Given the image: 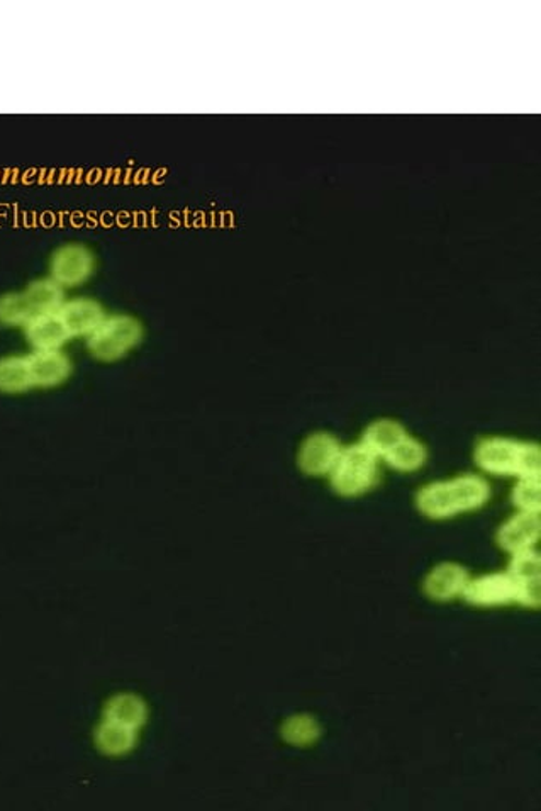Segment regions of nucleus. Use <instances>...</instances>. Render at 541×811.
<instances>
[{
	"label": "nucleus",
	"instance_id": "f03ea898",
	"mask_svg": "<svg viewBox=\"0 0 541 811\" xmlns=\"http://www.w3.org/2000/svg\"><path fill=\"white\" fill-rule=\"evenodd\" d=\"M473 462L494 478L541 479V448L511 436H485L473 450Z\"/></svg>",
	"mask_w": 541,
	"mask_h": 811
},
{
	"label": "nucleus",
	"instance_id": "6e6552de",
	"mask_svg": "<svg viewBox=\"0 0 541 811\" xmlns=\"http://www.w3.org/2000/svg\"><path fill=\"white\" fill-rule=\"evenodd\" d=\"M462 598L467 603L478 608H497L515 603L516 584L507 571L470 576Z\"/></svg>",
	"mask_w": 541,
	"mask_h": 811
},
{
	"label": "nucleus",
	"instance_id": "6ab92c4d",
	"mask_svg": "<svg viewBox=\"0 0 541 811\" xmlns=\"http://www.w3.org/2000/svg\"><path fill=\"white\" fill-rule=\"evenodd\" d=\"M31 387H35V384L31 377L27 355H9L0 359V392L21 395L30 391Z\"/></svg>",
	"mask_w": 541,
	"mask_h": 811
},
{
	"label": "nucleus",
	"instance_id": "9b49d317",
	"mask_svg": "<svg viewBox=\"0 0 541 811\" xmlns=\"http://www.w3.org/2000/svg\"><path fill=\"white\" fill-rule=\"evenodd\" d=\"M58 316L69 331L70 338L85 337L94 333L98 325L106 319L103 304L91 297H75L64 301L63 306L58 309Z\"/></svg>",
	"mask_w": 541,
	"mask_h": 811
},
{
	"label": "nucleus",
	"instance_id": "ddd939ff",
	"mask_svg": "<svg viewBox=\"0 0 541 811\" xmlns=\"http://www.w3.org/2000/svg\"><path fill=\"white\" fill-rule=\"evenodd\" d=\"M409 435L411 433L402 425L401 421L392 420V418H379V420L368 423L360 442L368 450L374 451L375 456L379 457L380 462H383L384 457L398 447Z\"/></svg>",
	"mask_w": 541,
	"mask_h": 811
},
{
	"label": "nucleus",
	"instance_id": "a211bd4d",
	"mask_svg": "<svg viewBox=\"0 0 541 811\" xmlns=\"http://www.w3.org/2000/svg\"><path fill=\"white\" fill-rule=\"evenodd\" d=\"M23 294L35 316L58 313L64 303L63 287L54 279L31 282Z\"/></svg>",
	"mask_w": 541,
	"mask_h": 811
},
{
	"label": "nucleus",
	"instance_id": "9d476101",
	"mask_svg": "<svg viewBox=\"0 0 541 811\" xmlns=\"http://www.w3.org/2000/svg\"><path fill=\"white\" fill-rule=\"evenodd\" d=\"M470 573L457 562H442L435 565L423 580L424 595L438 603H448L462 598L463 589L469 583Z\"/></svg>",
	"mask_w": 541,
	"mask_h": 811
},
{
	"label": "nucleus",
	"instance_id": "f3484780",
	"mask_svg": "<svg viewBox=\"0 0 541 811\" xmlns=\"http://www.w3.org/2000/svg\"><path fill=\"white\" fill-rule=\"evenodd\" d=\"M137 742L138 730L104 720V718L95 730V743H97L98 751L107 755L128 754Z\"/></svg>",
	"mask_w": 541,
	"mask_h": 811
},
{
	"label": "nucleus",
	"instance_id": "423d86ee",
	"mask_svg": "<svg viewBox=\"0 0 541 811\" xmlns=\"http://www.w3.org/2000/svg\"><path fill=\"white\" fill-rule=\"evenodd\" d=\"M507 574L516 584L515 603L538 610L541 604V555L537 549L511 555Z\"/></svg>",
	"mask_w": 541,
	"mask_h": 811
},
{
	"label": "nucleus",
	"instance_id": "7ed1b4c3",
	"mask_svg": "<svg viewBox=\"0 0 541 811\" xmlns=\"http://www.w3.org/2000/svg\"><path fill=\"white\" fill-rule=\"evenodd\" d=\"M380 459L362 442L343 447L340 460L331 472V490L341 497L364 496L374 490L380 478Z\"/></svg>",
	"mask_w": 541,
	"mask_h": 811
},
{
	"label": "nucleus",
	"instance_id": "2eb2a0df",
	"mask_svg": "<svg viewBox=\"0 0 541 811\" xmlns=\"http://www.w3.org/2000/svg\"><path fill=\"white\" fill-rule=\"evenodd\" d=\"M148 709L143 700L137 694L122 693L110 697L104 708V720L114 721L122 727L140 730L146 721Z\"/></svg>",
	"mask_w": 541,
	"mask_h": 811
},
{
	"label": "nucleus",
	"instance_id": "4468645a",
	"mask_svg": "<svg viewBox=\"0 0 541 811\" xmlns=\"http://www.w3.org/2000/svg\"><path fill=\"white\" fill-rule=\"evenodd\" d=\"M24 330H26L27 342L35 350H60L70 340L69 331L64 328L58 313L35 316L27 322Z\"/></svg>",
	"mask_w": 541,
	"mask_h": 811
},
{
	"label": "nucleus",
	"instance_id": "20e7f679",
	"mask_svg": "<svg viewBox=\"0 0 541 811\" xmlns=\"http://www.w3.org/2000/svg\"><path fill=\"white\" fill-rule=\"evenodd\" d=\"M143 325L140 319L125 313L106 316L97 330L87 337L91 355L101 362L121 361L131 350L140 345Z\"/></svg>",
	"mask_w": 541,
	"mask_h": 811
},
{
	"label": "nucleus",
	"instance_id": "f257e3e1",
	"mask_svg": "<svg viewBox=\"0 0 541 811\" xmlns=\"http://www.w3.org/2000/svg\"><path fill=\"white\" fill-rule=\"evenodd\" d=\"M491 496V482L484 475L466 472L423 485L416 494V508L428 520L445 521L484 508Z\"/></svg>",
	"mask_w": 541,
	"mask_h": 811
},
{
	"label": "nucleus",
	"instance_id": "412c9836",
	"mask_svg": "<svg viewBox=\"0 0 541 811\" xmlns=\"http://www.w3.org/2000/svg\"><path fill=\"white\" fill-rule=\"evenodd\" d=\"M35 318L23 292H11L0 296V325L26 327Z\"/></svg>",
	"mask_w": 541,
	"mask_h": 811
},
{
	"label": "nucleus",
	"instance_id": "aec40b11",
	"mask_svg": "<svg viewBox=\"0 0 541 811\" xmlns=\"http://www.w3.org/2000/svg\"><path fill=\"white\" fill-rule=\"evenodd\" d=\"M282 739L294 748H309L321 737V725L310 715H294L282 725Z\"/></svg>",
	"mask_w": 541,
	"mask_h": 811
},
{
	"label": "nucleus",
	"instance_id": "0eeeda50",
	"mask_svg": "<svg viewBox=\"0 0 541 811\" xmlns=\"http://www.w3.org/2000/svg\"><path fill=\"white\" fill-rule=\"evenodd\" d=\"M51 279L61 287H75L89 281L95 270V257L85 245L67 243L58 248L49 262Z\"/></svg>",
	"mask_w": 541,
	"mask_h": 811
},
{
	"label": "nucleus",
	"instance_id": "39448f33",
	"mask_svg": "<svg viewBox=\"0 0 541 811\" xmlns=\"http://www.w3.org/2000/svg\"><path fill=\"white\" fill-rule=\"evenodd\" d=\"M344 445L330 432L307 435L297 451V466L309 478H330Z\"/></svg>",
	"mask_w": 541,
	"mask_h": 811
},
{
	"label": "nucleus",
	"instance_id": "1a4fd4ad",
	"mask_svg": "<svg viewBox=\"0 0 541 811\" xmlns=\"http://www.w3.org/2000/svg\"><path fill=\"white\" fill-rule=\"evenodd\" d=\"M541 539V513L516 512L497 528L496 543L506 554L537 549Z\"/></svg>",
	"mask_w": 541,
	"mask_h": 811
},
{
	"label": "nucleus",
	"instance_id": "f8f14e48",
	"mask_svg": "<svg viewBox=\"0 0 541 811\" xmlns=\"http://www.w3.org/2000/svg\"><path fill=\"white\" fill-rule=\"evenodd\" d=\"M35 387H55L72 374V362L61 350H35L27 355Z\"/></svg>",
	"mask_w": 541,
	"mask_h": 811
},
{
	"label": "nucleus",
	"instance_id": "dca6fc26",
	"mask_svg": "<svg viewBox=\"0 0 541 811\" xmlns=\"http://www.w3.org/2000/svg\"><path fill=\"white\" fill-rule=\"evenodd\" d=\"M383 462L401 474H413L428 462V448L416 436L409 435L384 457Z\"/></svg>",
	"mask_w": 541,
	"mask_h": 811
},
{
	"label": "nucleus",
	"instance_id": "4be33fe9",
	"mask_svg": "<svg viewBox=\"0 0 541 811\" xmlns=\"http://www.w3.org/2000/svg\"><path fill=\"white\" fill-rule=\"evenodd\" d=\"M511 503L516 512L541 513V479H516Z\"/></svg>",
	"mask_w": 541,
	"mask_h": 811
}]
</instances>
